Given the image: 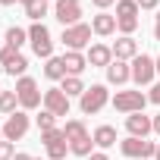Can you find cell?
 <instances>
[{"label": "cell", "instance_id": "e575fe53", "mask_svg": "<svg viewBox=\"0 0 160 160\" xmlns=\"http://www.w3.org/2000/svg\"><path fill=\"white\" fill-rule=\"evenodd\" d=\"M154 132H157V135H160V113H157V116H154Z\"/></svg>", "mask_w": 160, "mask_h": 160}, {"label": "cell", "instance_id": "7c38bea8", "mask_svg": "<svg viewBox=\"0 0 160 160\" xmlns=\"http://www.w3.org/2000/svg\"><path fill=\"white\" fill-rule=\"evenodd\" d=\"M44 110H50L53 116H69V98L63 94V88H47L44 91Z\"/></svg>", "mask_w": 160, "mask_h": 160}, {"label": "cell", "instance_id": "484cf974", "mask_svg": "<svg viewBox=\"0 0 160 160\" xmlns=\"http://www.w3.org/2000/svg\"><path fill=\"white\" fill-rule=\"evenodd\" d=\"M16 107H19V98H16V91H3L0 94V113H16Z\"/></svg>", "mask_w": 160, "mask_h": 160}, {"label": "cell", "instance_id": "d590c367", "mask_svg": "<svg viewBox=\"0 0 160 160\" xmlns=\"http://www.w3.org/2000/svg\"><path fill=\"white\" fill-rule=\"evenodd\" d=\"M13 160H35V157H28V154H16Z\"/></svg>", "mask_w": 160, "mask_h": 160}, {"label": "cell", "instance_id": "ba28073f", "mask_svg": "<svg viewBox=\"0 0 160 160\" xmlns=\"http://www.w3.org/2000/svg\"><path fill=\"white\" fill-rule=\"evenodd\" d=\"M144 104H148V94L141 91H116L113 98V107L119 113H144Z\"/></svg>", "mask_w": 160, "mask_h": 160}, {"label": "cell", "instance_id": "603a6c76", "mask_svg": "<svg viewBox=\"0 0 160 160\" xmlns=\"http://www.w3.org/2000/svg\"><path fill=\"white\" fill-rule=\"evenodd\" d=\"M25 16H28L32 22H41V19L47 16V0H35V3H28V7H25Z\"/></svg>", "mask_w": 160, "mask_h": 160}, {"label": "cell", "instance_id": "52a82bcc", "mask_svg": "<svg viewBox=\"0 0 160 160\" xmlns=\"http://www.w3.org/2000/svg\"><path fill=\"white\" fill-rule=\"evenodd\" d=\"M41 141H44V151H47L50 160H63L66 151H69V141H66L63 129H47V132H41Z\"/></svg>", "mask_w": 160, "mask_h": 160}, {"label": "cell", "instance_id": "d6a6232c", "mask_svg": "<svg viewBox=\"0 0 160 160\" xmlns=\"http://www.w3.org/2000/svg\"><path fill=\"white\" fill-rule=\"evenodd\" d=\"M154 38L160 41V10H157V19H154Z\"/></svg>", "mask_w": 160, "mask_h": 160}, {"label": "cell", "instance_id": "ffe728a7", "mask_svg": "<svg viewBox=\"0 0 160 160\" xmlns=\"http://www.w3.org/2000/svg\"><path fill=\"white\" fill-rule=\"evenodd\" d=\"M44 75L50 78V82H63V78H66V63H63V57H50L47 66H44Z\"/></svg>", "mask_w": 160, "mask_h": 160}, {"label": "cell", "instance_id": "7a4b0ae2", "mask_svg": "<svg viewBox=\"0 0 160 160\" xmlns=\"http://www.w3.org/2000/svg\"><path fill=\"white\" fill-rule=\"evenodd\" d=\"M16 98H19V107L22 110H35V107H41L44 104V94L38 91V82H35V78L32 75H22L19 78V82H16Z\"/></svg>", "mask_w": 160, "mask_h": 160}, {"label": "cell", "instance_id": "ab89813d", "mask_svg": "<svg viewBox=\"0 0 160 160\" xmlns=\"http://www.w3.org/2000/svg\"><path fill=\"white\" fill-rule=\"evenodd\" d=\"M19 3H25V7H28V3H35V0H19Z\"/></svg>", "mask_w": 160, "mask_h": 160}, {"label": "cell", "instance_id": "7402d4cb", "mask_svg": "<svg viewBox=\"0 0 160 160\" xmlns=\"http://www.w3.org/2000/svg\"><path fill=\"white\" fill-rule=\"evenodd\" d=\"M116 19H138V3L135 0H116Z\"/></svg>", "mask_w": 160, "mask_h": 160}, {"label": "cell", "instance_id": "30bf717a", "mask_svg": "<svg viewBox=\"0 0 160 160\" xmlns=\"http://www.w3.org/2000/svg\"><path fill=\"white\" fill-rule=\"evenodd\" d=\"M53 16L63 22V28H69V25H78V19H82V3H78V0H57Z\"/></svg>", "mask_w": 160, "mask_h": 160}, {"label": "cell", "instance_id": "6da1fadb", "mask_svg": "<svg viewBox=\"0 0 160 160\" xmlns=\"http://www.w3.org/2000/svg\"><path fill=\"white\" fill-rule=\"evenodd\" d=\"M63 135H66L69 151H72L75 157H91V154H94V151H91L94 138L88 135V129H85V122H82V119H69V122L63 126Z\"/></svg>", "mask_w": 160, "mask_h": 160}, {"label": "cell", "instance_id": "4316f807", "mask_svg": "<svg viewBox=\"0 0 160 160\" xmlns=\"http://www.w3.org/2000/svg\"><path fill=\"white\" fill-rule=\"evenodd\" d=\"M38 129H41V132H47V129H57V116H53L50 110H41V116H38Z\"/></svg>", "mask_w": 160, "mask_h": 160}, {"label": "cell", "instance_id": "cb8c5ba5", "mask_svg": "<svg viewBox=\"0 0 160 160\" xmlns=\"http://www.w3.org/2000/svg\"><path fill=\"white\" fill-rule=\"evenodd\" d=\"M25 38H28V32H22L19 25H13V28H7V47H22L25 44Z\"/></svg>", "mask_w": 160, "mask_h": 160}, {"label": "cell", "instance_id": "5bb4252c", "mask_svg": "<svg viewBox=\"0 0 160 160\" xmlns=\"http://www.w3.org/2000/svg\"><path fill=\"white\" fill-rule=\"evenodd\" d=\"M129 78H132V63L113 60V63L107 66V82H110V85H126Z\"/></svg>", "mask_w": 160, "mask_h": 160}, {"label": "cell", "instance_id": "3957f363", "mask_svg": "<svg viewBox=\"0 0 160 160\" xmlns=\"http://www.w3.org/2000/svg\"><path fill=\"white\" fill-rule=\"evenodd\" d=\"M107 101H110L107 85H91V88H85L82 98H78V107H82L85 116H91V113H101V110L107 107Z\"/></svg>", "mask_w": 160, "mask_h": 160}, {"label": "cell", "instance_id": "e0dca14e", "mask_svg": "<svg viewBox=\"0 0 160 160\" xmlns=\"http://www.w3.org/2000/svg\"><path fill=\"white\" fill-rule=\"evenodd\" d=\"M63 63H66V75H82L88 69V57L82 50H66L63 53Z\"/></svg>", "mask_w": 160, "mask_h": 160}, {"label": "cell", "instance_id": "f1b7e54d", "mask_svg": "<svg viewBox=\"0 0 160 160\" xmlns=\"http://www.w3.org/2000/svg\"><path fill=\"white\" fill-rule=\"evenodd\" d=\"M13 157H16L13 141H7V138H3V141H0V160H13Z\"/></svg>", "mask_w": 160, "mask_h": 160}, {"label": "cell", "instance_id": "83f0119b", "mask_svg": "<svg viewBox=\"0 0 160 160\" xmlns=\"http://www.w3.org/2000/svg\"><path fill=\"white\" fill-rule=\"evenodd\" d=\"M116 28H119L122 35H129V38H132V32L138 28V19H116Z\"/></svg>", "mask_w": 160, "mask_h": 160}, {"label": "cell", "instance_id": "2e32d148", "mask_svg": "<svg viewBox=\"0 0 160 160\" xmlns=\"http://www.w3.org/2000/svg\"><path fill=\"white\" fill-rule=\"evenodd\" d=\"M110 63H113V47H107V44H91L88 47V66L107 69Z\"/></svg>", "mask_w": 160, "mask_h": 160}, {"label": "cell", "instance_id": "4fadbf2b", "mask_svg": "<svg viewBox=\"0 0 160 160\" xmlns=\"http://www.w3.org/2000/svg\"><path fill=\"white\" fill-rule=\"evenodd\" d=\"M126 129H129L132 138H148V135L154 132V119L144 116V113H129V116H126Z\"/></svg>", "mask_w": 160, "mask_h": 160}, {"label": "cell", "instance_id": "9a60e30c", "mask_svg": "<svg viewBox=\"0 0 160 160\" xmlns=\"http://www.w3.org/2000/svg\"><path fill=\"white\" fill-rule=\"evenodd\" d=\"M135 57H138V41L129 38V35L116 38V44H113V60H135Z\"/></svg>", "mask_w": 160, "mask_h": 160}, {"label": "cell", "instance_id": "74e56055", "mask_svg": "<svg viewBox=\"0 0 160 160\" xmlns=\"http://www.w3.org/2000/svg\"><path fill=\"white\" fill-rule=\"evenodd\" d=\"M154 160H160V144H157V151H154Z\"/></svg>", "mask_w": 160, "mask_h": 160}, {"label": "cell", "instance_id": "60d3db41", "mask_svg": "<svg viewBox=\"0 0 160 160\" xmlns=\"http://www.w3.org/2000/svg\"><path fill=\"white\" fill-rule=\"evenodd\" d=\"M157 72H160V57H157Z\"/></svg>", "mask_w": 160, "mask_h": 160}, {"label": "cell", "instance_id": "9c48e42d", "mask_svg": "<svg viewBox=\"0 0 160 160\" xmlns=\"http://www.w3.org/2000/svg\"><path fill=\"white\" fill-rule=\"evenodd\" d=\"M28 113L25 110H16V113H10L7 116V122H3V138L7 141H19V138H25V132H28Z\"/></svg>", "mask_w": 160, "mask_h": 160}, {"label": "cell", "instance_id": "ac0fdd59", "mask_svg": "<svg viewBox=\"0 0 160 160\" xmlns=\"http://www.w3.org/2000/svg\"><path fill=\"white\" fill-rule=\"evenodd\" d=\"M91 32L101 35V38H110V35L116 32V16H110V13H98V16L91 19Z\"/></svg>", "mask_w": 160, "mask_h": 160}, {"label": "cell", "instance_id": "44dd1931", "mask_svg": "<svg viewBox=\"0 0 160 160\" xmlns=\"http://www.w3.org/2000/svg\"><path fill=\"white\" fill-rule=\"evenodd\" d=\"M60 88H63V94H66V98H75V94L82 98V94H85V82H82V75H66Z\"/></svg>", "mask_w": 160, "mask_h": 160}, {"label": "cell", "instance_id": "5b68a950", "mask_svg": "<svg viewBox=\"0 0 160 160\" xmlns=\"http://www.w3.org/2000/svg\"><path fill=\"white\" fill-rule=\"evenodd\" d=\"M60 41L66 44V50H82V47L91 44V25H88V22L69 25V28H63V38H60Z\"/></svg>", "mask_w": 160, "mask_h": 160}, {"label": "cell", "instance_id": "f546056e", "mask_svg": "<svg viewBox=\"0 0 160 160\" xmlns=\"http://www.w3.org/2000/svg\"><path fill=\"white\" fill-rule=\"evenodd\" d=\"M135 3H138V10H157L160 0H135Z\"/></svg>", "mask_w": 160, "mask_h": 160}, {"label": "cell", "instance_id": "f35d334b", "mask_svg": "<svg viewBox=\"0 0 160 160\" xmlns=\"http://www.w3.org/2000/svg\"><path fill=\"white\" fill-rule=\"evenodd\" d=\"M0 141H3V122H0Z\"/></svg>", "mask_w": 160, "mask_h": 160}, {"label": "cell", "instance_id": "836d02e7", "mask_svg": "<svg viewBox=\"0 0 160 160\" xmlns=\"http://www.w3.org/2000/svg\"><path fill=\"white\" fill-rule=\"evenodd\" d=\"M88 160H110V157H107V154H104V151H94V154H91V157H88Z\"/></svg>", "mask_w": 160, "mask_h": 160}, {"label": "cell", "instance_id": "277c9868", "mask_svg": "<svg viewBox=\"0 0 160 160\" xmlns=\"http://www.w3.org/2000/svg\"><path fill=\"white\" fill-rule=\"evenodd\" d=\"M28 41H32V50H35L38 57H44V60L53 57V41H50V32H47L44 22H35V25L28 28Z\"/></svg>", "mask_w": 160, "mask_h": 160}, {"label": "cell", "instance_id": "8992f818", "mask_svg": "<svg viewBox=\"0 0 160 160\" xmlns=\"http://www.w3.org/2000/svg\"><path fill=\"white\" fill-rule=\"evenodd\" d=\"M154 75H157V60L148 57V53H138L132 60V82L135 85H151Z\"/></svg>", "mask_w": 160, "mask_h": 160}, {"label": "cell", "instance_id": "8fae6325", "mask_svg": "<svg viewBox=\"0 0 160 160\" xmlns=\"http://www.w3.org/2000/svg\"><path fill=\"white\" fill-rule=\"evenodd\" d=\"M119 151L132 160V157H154V151H157V144L154 141H148V138H122L119 141Z\"/></svg>", "mask_w": 160, "mask_h": 160}, {"label": "cell", "instance_id": "8d00e7d4", "mask_svg": "<svg viewBox=\"0 0 160 160\" xmlns=\"http://www.w3.org/2000/svg\"><path fill=\"white\" fill-rule=\"evenodd\" d=\"M0 3H3V7H13V3H16V0H0Z\"/></svg>", "mask_w": 160, "mask_h": 160}, {"label": "cell", "instance_id": "b9f144b4", "mask_svg": "<svg viewBox=\"0 0 160 160\" xmlns=\"http://www.w3.org/2000/svg\"><path fill=\"white\" fill-rule=\"evenodd\" d=\"M0 94H3V88H0Z\"/></svg>", "mask_w": 160, "mask_h": 160}, {"label": "cell", "instance_id": "4dcf8cb0", "mask_svg": "<svg viewBox=\"0 0 160 160\" xmlns=\"http://www.w3.org/2000/svg\"><path fill=\"white\" fill-rule=\"evenodd\" d=\"M148 101H154V104L160 107V82H157V85L151 88V94H148Z\"/></svg>", "mask_w": 160, "mask_h": 160}, {"label": "cell", "instance_id": "1f68e13d", "mask_svg": "<svg viewBox=\"0 0 160 160\" xmlns=\"http://www.w3.org/2000/svg\"><path fill=\"white\" fill-rule=\"evenodd\" d=\"M91 3H94V7H98V10H101V13H104V10H107V7H110V3H116V0H91Z\"/></svg>", "mask_w": 160, "mask_h": 160}, {"label": "cell", "instance_id": "d6986e66", "mask_svg": "<svg viewBox=\"0 0 160 160\" xmlns=\"http://www.w3.org/2000/svg\"><path fill=\"white\" fill-rule=\"evenodd\" d=\"M91 138H94V144H98V148H113V144L119 141V138H116V129H113V126H98Z\"/></svg>", "mask_w": 160, "mask_h": 160}, {"label": "cell", "instance_id": "d4e9b609", "mask_svg": "<svg viewBox=\"0 0 160 160\" xmlns=\"http://www.w3.org/2000/svg\"><path fill=\"white\" fill-rule=\"evenodd\" d=\"M3 69H7L10 75H19V78H22V75H25V69H28V60H25L22 53H16V57H13V60L3 66Z\"/></svg>", "mask_w": 160, "mask_h": 160}]
</instances>
